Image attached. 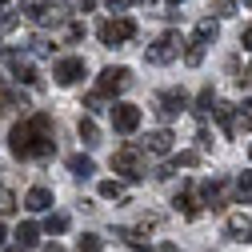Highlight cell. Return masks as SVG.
I'll return each mask as SVG.
<instances>
[{
  "mask_svg": "<svg viewBox=\"0 0 252 252\" xmlns=\"http://www.w3.org/2000/svg\"><path fill=\"white\" fill-rule=\"evenodd\" d=\"M8 148L16 160H48V156L56 152V140H52V116L48 112H36L20 120L12 136H8Z\"/></svg>",
  "mask_w": 252,
  "mask_h": 252,
  "instance_id": "obj_1",
  "label": "cell"
},
{
  "mask_svg": "<svg viewBox=\"0 0 252 252\" xmlns=\"http://www.w3.org/2000/svg\"><path fill=\"white\" fill-rule=\"evenodd\" d=\"M144 152H148V148H140V144H120V148L112 152V172L124 176V180H140V176L148 172Z\"/></svg>",
  "mask_w": 252,
  "mask_h": 252,
  "instance_id": "obj_2",
  "label": "cell"
},
{
  "mask_svg": "<svg viewBox=\"0 0 252 252\" xmlns=\"http://www.w3.org/2000/svg\"><path fill=\"white\" fill-rule=\"evenodd\" d=\"M96 36H100L104 48H116V44H124V40L136 36V20H128V16H108V20H100Z\"/></svg>",
  "mask_w": 252,
  "mask_h": 252,
  "instance_id": "obj_3",
  "label": "cell"
},
{
  "mask_svg": "<svg viewBox=\"0 0 252 252\" xmlns=\"http://www.w3.org/2000/svg\"><path fill=\"white\" fill-rule=\"evenodd\" d=\"M180 32H164V36H156L152 44H148V52H144V60L148 64H172V60L180 56Z\"/></svg>",
  "mask_w": 252,
  "mask_h": 252,
  "instance_id": "obj_4",
  "label": "cell"
},
{
  "mask_svg": "<svg viewBox=\"0 0 252 252\" xmlns=\"http://www.w3.org/2000/svg\"><path fill=\"white\" fill-rule=\"evenodd\" d=\"M128 84H132V72H128V68H104V72L96 76V88H92V92H96L100 100H112V96H120Z\"/></svg>",
  "mask_w": 252,
  "mask_h": 252,
  "instance_id": "obj_5",
  "label": "cell"
},
{
  "mask_svg": "<svg viewBox=\"0 0 252 252\" xmlns=\"http://www.w3.org/2000/svg\"><path fill=\"white\" fill-rule=\"evenodd\" d=\"M24 16L32 20V24H60V20L68 16V4H56V0H28Z\"/></svg>",
  "mask_w": 252,
  "mask_h": 252,
  "instance_id": "obj_6",
  "label": "cell"
},
{
  "mask_svg": "<svg viewBox=\"0 0 252 252\" xmlns=\"http://www.w3.org/2000/svg\"><path fill=\"white\" fill-rule=\"evenodd\" d=\"M184 108H188V96H184L180 88H168V92H160V96H156V116H160L164 124L176 120Z\"/></svg>",
  "mask_w": 252,
  "mask_h": 252,
  "instance_id": "obj_7",
  "label": "cell"
},
{
  "mask_svg": "<svg viewBox=\"0 0 252 252\" xmlns=\"http://www.w3.org/2000/svg\"><path fill=\"white\" fill-rule=\"evenodd\" d=\"M112 128H116V132H124V136H132V132L140 128V108H136V104H128V100L112 104Z\"/></svg>",
  "mask_w": 252,
  "mask_h": 252,
  "instance_id": "obj_8",
  "label": "cell"
},
{
  "mask_svg": "<svg viewBox=\"0 0 252 252\" xmlns=\"http://www.w3.org/2000/svg\"><path fill=\"white\" fill-rule=\"evenodd\" d=\"M84 72H88V64H84V56H64V60H60V64L52 68L56 84H64V88H72L76 80H84Z\"/></svg>",
  "mask_w": 252,
  "mask_h": 252,
  "instance_id": "obj_9",
  "label": "cell"
},
{
  "mask_svg": "<svg viewBox=\"0 0 252 252\" xmlns=\"http://www.w3.org/2000/svg\"><path fill=\"white\" fill-rule=\"evenodd\" d=\"M224 236L236 240V244H252V216L248 212H232L224 220Z\"/></svg>",
  "mask_w": 252,
  "mask_h": 252,
  "instance_id": "obj_10",
  "label": "cell"
},
{
  "mask_svg": "<svg viewBox=\"0 0 252 252\" xmlns=\"http://www.w3.org/2000/svg\"><path fill=\"white\" fill-rule=\"evenodd\" d=\"M200 200H204L212 212H220V208L228 204V184L220 180V176H216V180H204V184H200Z\"/></svg>",
  "mask_w": 252,
  "mask_h": 252,
  "instance_id": "obj_11",
  "label": "cell"
},
{
  "mask_svg": "<svg viewBox=\"0 0 252 252\" xmlns=\"http://www.w3.org/2000/svg\"><path fill=\"white\" fill-rule=\"evenodd\" d=\"M4 64H8V68L24 80V84H36V80H40V76H36V68H32V60H28V56H20V52H12V48L4 52Z\"/></svg>",
  "mask_w": 252,
  "mask_h": 252,
  "instance_id": "obj_12",
  "label": "cell"
},
{
  "mask_svg": "<svg viewBox=\"0 0 252 252\" xmlns=\"http://www.w3.org/2000/svg\"><path fill=\"white\" fill-rule=\"evenodd\" d=\"M236 112H240L236 104H220V100H216V108H212V116H216V124H220V132H224L228 140L236 136Z\"/></svg>",
  "mask_w": 252,
  "mask_h": 252,
  "instance_id": "obj_13",
  "label": "cell"
},
{
  "mask_svg": "<svg viewBox=\"0 0 252 252\" xmlns=\"http://www.w3.org/2000/svg\"><path fill=\"white\" fill-rule=\"evenodd\" d=\"M12 108H28V100L20 96V88H12L8 80H0V116H8Z\"/></svg>",
  "mask_w": 252,
  "mask_h": 252,
  "instance_id": "obj_14",
  "label": "cell"
},
{
  "mask_svg": "<svg viewBox=\"0 0 252 252\" xmlns=\"http://www.w3.org/2000/svg\"><path fill=\"white\" fill-rule=\"evenodd\" d=\"M172 204H176V212H180L184 220H196V216H200V200H196V192H192V188H184V192H180Z\"/></svg>",
  "mask_w": 252,
  "mask_h": 252,
  "instance_id": "obj_15",
  "label": "cell"
},
{
  "mask_svg": "<svg viewBox=\"0 0 252 252\" xmlns=\"http://www.w3.org/2000/svg\"><path fill=\"white\" fill-rule=\"evenodd\" d=\"M144 148H148V152H156V156H168V152H172V132H168V128H156V132H148Z\"/></svg>",
  "mask_w": 252,
  "mask_h": 252,
  "instance_id": "obj_16",
  "label": "cell"
},
{
  "mask_svg": "<svg viewBox=\"0 0 252 252\" xmlns=\"http://www.w3.org/2000/svg\"><path fill=\"white\" fill-rule=\"evenodd\" d=\"M24 208L28 212H44V208H52V192H48V188H28V196H24Z\"/></svg>",
  "mask_w": 252,
  "mask_h": 252,
  "instance_id": "obj_17",
  "label": "cell"
},
{
  "mask_svg": "<svg viewBox=\"0 0 252 252\" xmlns=\"http://www.w3.org/2000/svg\"><path fill=\"white\" fill-rule=\"evenodd\" d=\"M216 32H220V16H204V20L196 24L192 40H200V44H212V40H216Z\"/></svg>",
  "mask_w": 252,
  "mask_h": 252,
  "instance_id": "obj_18",
  "label": "cell"
},
{
  "mask_svg": "<svg viewBox=\"0 0 252 252\" xmlns=\"http://www.w3.org/2000/svg\"><path fill=\"white\" fill-rule=\"evenodd\" d=\"M116 236H120L124 244H128L132 252H156V248H152V244H148V240H144L136 228H116Z\"/></svg>",
  "mask_w": 252,
  "mask_h": 252,
  "instance_id": "obj_19",
  "label": "cell"
},
{
  "mask_svg": "<svg viewBox=\"0 0 252 252\" xmlns=\"http://www.w3.org/2000/svg\"><path fill=\"white\" fill-rule=\"evenodd\" d=\"M16 244H20L24 252L36 248V244H40V228H36V224H20V228H16Z\"/></svg>",
  "mask_w": 252,
  "mask_h": 252,
  "instance_id": "obj_20",
  "label": "cell"
},
{
  "mask_svg": "<svg viewBox=\"0 0 252 252\" xmlns=\"http://www.w3.org/2000/svg\"><path fill=\"white\" fill-rule=\"evenodd\" d=\"M68 172L72 176H92V172H96V164H92V156H68Z\"/></svg>",
  "mask_w": 252,
  "mask_h": 252,
  "instance_id": "obj_21",
  "label": "cell"
},
{
  "mask_svg": "<svg viewBox=\"0 0 252 252\" xmlns=\"http://www.w3.org/2000/svg\"><path fill=\"white\" fill-rule=\"evenodd\" d=\"M204 48H208V44H200V40H188V48H184V64H188V68H200Z\"/></svg>",
  "mask_w": 252,
  "mask_h": 252,
  "instance_id": "obj_22",
  "label": "cell"
},
{
  "mask_svg": "<svg viewBox=\"0 0 252 252\" xmlns=\"http://www.w3.org/2000/svg\"><path fill=\"white\" fill-rule=\"evenodd\" d=\"M80 136H84L88 148H92V144H100V128L92 124V116H80Z\"/></svg>",
  "mask_w": 252,
  "mask_h": 252,
  "instance_id": "obj_23",
  "label": "cell"
},
{
  "mask_svg": "<svg viewBox=\"0 0 252 252\" xmlns=\"http://www.w3.org/2000/svg\"><path fill=\"white\" fill-rule=\"evenodd\" d=\"M96 192H100L104 200H124V184H120V180H100Z\"/></svg>",
  "mask_w": 252,
  "mask_h": 252,
  "instance_id": "obj_24",
  "label": "cell"
},
{
  "mask_svg": "<svg viewBox=\"0 0 252 252\" xmlns=\"http://www.w3.org/2000/svg\"><path fill=\"white\" fill-rule=\"evenodd\" d=\"M76 248H80V252H104V240H100L96 232H84V236L76 240Z\"/></svg>",
  "mask_w": 252,
  "mask_h": 252,
  "instance_id": "obj_25",
  "label": "cell"
},
{
  "mask_svg": "<svg viewBox=\"0 0 252 252\" xmlns=\"http://www.w3.org/2000/svg\"><path fill=\"white\" fill-rule=\"evenodd\" d=\"M212 16H220V20L236 16V0H212Z\"/></svg>",
  "mask_w": 252,
  "mask_h": 252,
  "instance_id": "obj_26",
  "label": "cell"
},
{
  "mask_svg": "<svg viewBox=\"0 0 252 252\" xmlns=\"http://www.w3.org/2000/svg\"><path fill=\"white\" fill-rule=\"evenodd\" d=\"M212 108H216V92H212V88H204L200 96H196V112L204 116V112H212Z\"/></svg>",
  "mask_w": 252,
  "mask_h": 252,
  "instance_id": "obj_27",
  "label": "cell"
},
{
  "mask_svg": "<svg viewBox=\"0 0 252 252\" xmlns=\"http://www.w3.org/2000/svg\"><path fill=\"white\" fill-rule=\"evenodd\" d=\"M68 228V216L64 212H52L48 220H44V232H64Z\"/></svg>",
  "mask_w": 252,
  "mask_h": 252,
  "instance_id": "obj_28",
  "label": "cell"
},
{
  "mask_svg": "<svg viewBox=\"0 0 252 252\" xmlns=\"http://www.w3.org/2000/svg\"><path fill=\"white\" fill-rule=\"evenodd\" d=\"M236 196H240V200L252 196V172H240V176H236Z\"/></svg>",
  "mask_w": 252,
  "mask_h": 252,
  "instance_id": "obj_29",
  "label": "cell"
},
{
  "mask_svg": "<svg viewBox=\"0 0 252 252\" xmlns=\"http://www.w3.org/2000/svg\"><path fill=\"white\" fill-rule=\"evenodd\" d=\"M52 48H56V44H52V40H44V36H36V40H32V52H36V56H48Z\"/></svg>",
  "mask_w": 252,
  "mask_h": 252,
  "instance_id": "obj_30",
  "label": "cell"
},
{
  "mask_svg": "<svg viewBox=\"0 0 252 252\" xmlns=\"http://www.w3.org/2000/svg\"><path fill=\"white\" fill-rule=\"evenodd\" d=\"M104 4H108L112 12H120V8H132V4H140V0H104Z\"/></svg>",
  "mask_w": 252,
  "mask_h": 252,
  "instance_id": "obj_31",
  "label": "cell"
},
{
  "mask_svg": "<svg viewBox=\"0 0 252 252\" xmlns=\"http://www.w3.org/2000/svg\"><path fill=\"white\" fill-rule=\"evenodd\" d=\"M240 120H244V128H252V100L240 104Z\"/></svg>",
  "mask_w": 252,
  "mask_h": 252,
  "instance_id": "obj_32",
  "label": "cell"
},
{
  "mask_svg": "<svg viewBox=\"0 0 252 252\" xmlns=\"http://www.w3.org/2000/svg\"><path fill=\"white\" fill-rule=\"evenodd\" d=\"M12 208H16V200L8 192H0V212H12Z\"/></svg>",
  "mask_w": 252,
  "mask_h": 252,
  "instance_id": "obj_33",
  "label": "cell"
},
{
  "mask_svg": "<svg viewBox=\"0 0 252 252\" xmlns=\"http://www.w3.org/2000/svg\"><path fill=\"white\" fill-rule=\"evenodd\" d=\"M240 44L252 52V24H244V32H240Z\"/></svg>",
  "mask_w": 252,
  "mask_h": 252,
  "instance_id": "obj_34",
  "label": "cell"
},
{
  "mask_svg": "<svg viewBox=\"0 0 252 252\" xmlns=\"http://www.w3.org/2000/svg\"><path fill=\"white\" fill-rule=\"evenodd\" d=\"M84 36V24H68V40H80Z\"/></svg>",
  "mask_w": 252,
  "mask_h": 252,
  "instance_id": "obj_35",
  "label": "cell"
},
{
  "mask_svg": "<svg viewBox=\"0 0 252 252\" xmlns=\"http://www.w3.org/2000/svg\"><path fill=\"white\" fill-rule=\"evenodd\" d=\"M96 4H100V0H76V8H80V12H92Z\"/></svg>",
  "mask_w": 252,
  "mask_h": 252,
  "instance_id": "obj_36",
  "label": "cell"
},
{
  "mask_svg": "<svg viewBox=\"0 0 252 252\" xmlns=\"http://www.w3.org/2000/svg\"><path fill=\"white\" fill-rule=\"evenodd\" d=\"M4 236H8V232H4V224H0V244H4Z\"/></svg>",
  "mask_w": 252,
  "mask_h": 252,
  "instance_id": "obj_37",
  "label": "cell"
},
{
  "mask_svg": "<svg viewBox=\"0 0 252 252\" xmlns=\"http://www.w3.org/2000/svg\"><path fill=\"white\" fill-rule=\"evenodd\" d=\"M164 4H184V0H164Z\"/></svg>",
  "mask_w": 252,
  "mask_h": 252,
  "instance_id": "obj_38",
  "label": "cell"
},
{
  "mask_svg": "<svg viewBox=\"0 0 252 252\" xmlns=\"http://www.w3.org/2000/svg\"><path fill=\"white\" fill-rule=\"evenodd\" d=\"M8 252H24V248H20V244H16V248H8Z\"/></svg>",
  "mask_w": 252,
  "mask_h": 252,
  "instance_id": "obj_39",
  "label": "cell"
},
{
  "mask_svg": "<svg viewBox=\"0 0 252 252\" xmlns=\"http://www.w3.org/2000/svg\"><path fill=\"white\" fill-rule=\"evenodd\" d=\"M44 252H60V248H56V244H52V248H44Z\"/></svg>",
  "mask_w": 252,
  "mask_h": 252,
  "instance_id": "obj_40",
  "label": "cell"
},
{
  "mask_svg": "<svg viewBox=\"0 0 252 252\" xmlns=\"http://www.w3.org/2000/svg\"><path fill=\"white\" fill-rule=\"evenodd\" d=\"M244 80H252V64H248V76H244Z\"/></svg>",
  "mask_w": 252,
  "mask_h": 252,
  "instance_id": "obj_41",
  "label": "cell"
},
{
  "mask_svg": "<svg viewBox=\"0 0 252 252\" xmlns=\"http://www.w3.org/2000/svg\"><path fill=\"white\" fill-rule=\"evenodd\" d=\"M244 4H252V0H244Z\"/></svg>",
  "mask_w": 252,
  "mask_h": 252,
  "instance_id": "obj_42",
  "label": "cell"
},
{
  "mask_svg": "<svg viewBox=\"0 0 252 252\" xmlns=\"http://www.w3.org/2000/svg\"><path fill=\"white\" fill-rule=\"evenodd\" d=\"M248 156H252V148H248Z\"/></svg>",
  "mask_w": 252,
  "mask_h": 252,
  "instance_id": "obj_43",
  "label": "cell"
}]
</instances>
